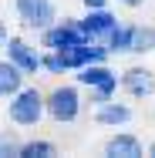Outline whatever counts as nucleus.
I'll list each match as a JSON object with an SVG mask.
<instances>
[{"label": "nucleus", "instance_id": "obj_1", "mask_svg": "<svg viewBox=\"0 0 155 158\" xmlns=\"http://www.w3.org/2000/svg\"><path fill=\"white\" fill-rule=\"evenodd\" d=\"M44 104H41V94L37 91H20L17 101H10V121L17 125H37Z\"/></svg>", "mask_w": 155, "mask_h": 158}, {"label": "nucleus", "instance_id": "obj_2", "mask_svg": "<svg viewBox=\"0 0 155 158\" xmlns=\"http://www.w3.org/2000/svg\"><path fill=\"white\" fill-rule=\"evenodd\" d=\"M17 10H20V17H24L27 27H47L54 20L51 0H17Z\"/></svg>", "mask_w": 155, "mask_h": 158}, {"label": "nucleus", "instance_id": "obj_3", "mask_svg": "<svg viewBox=\"0 0 155 158\" xmlns=\"http://www.w3.org/2000/svg\"><path fill=\"white\" fill-rule=\"evenodd\" d=\"M47 111H51L58 121H71V118L78 114V91H74V88H61V91H54L51 101H47Z\"/></svg>", "mask_w": 155, "mask_h": 158}, {"label": "nucleus", "instance_id": "obj_4", "mask_svg": "<svg viewBox=\"0 0 155 158\" xmlns=\"http://www.w3.org/2000/svg\"><path fill=\"white\" fill-rule=\"evenodd\" d=\"M88 40V34L81 31V24L78 27H58V31H47V37H44V44L47 47H54V51H61V47H74V44H84Z\"/></svg>", "mask_w": 155, "mask_h": 158}, {"label": "nucleus", "instance_id": "obj_5", "mask_svg": "<svg viewBox=\"0 0 155 158\" xmlns=\"http://www.w3.org/2000/svg\"><path fill=\"white\" fill-rule=\"evenodd\" d=\"M81 31L88 34V37H101V34H111V31H115V17H111L108 10H101V7H98V10H91V14H88V20L81 24Z\"/></svg>", "mask_w": 155, "mask_h": 158}, {"label": "nucleus", "instance_id": "obj_6", "mask_svg": "<svg viewBox=\"0 0 155 158\" xmlns=\"http://www.w3.org/2000/svg\"><path fill=\"white\" fill-rule=\"evenodd\" d=\"M125 88H128L131 94L145 98V94H152V91H155V77L149 74V71H142V67H131V71L125 74Z\"/></svg>", "mask_w": 155, "mask_h": 158}, {"label": "nucleus", "instance_id": "obj_7", "mask_svg": "<svg viewBox=\"0 0 155 158\" xmlns=\"http://www.w3.org/2000/svg\"><path fill=\"white\" fill-rule=\"evenodd\" d=\"M105 152H108L111 158H138V155H142V145H138L131 135H118V138L108 141Z\"/></svg>", "mask_w": 155, "mask_h": 158}, {"label": "nucleus", "instance_id": "obj_8", "mask_svg": "<svg viewBox=\"0 0 155 158\" xmlns=\"http://www.w3.org/2000/svg\"><path fill=\"white\" fill-rule=\"evenodd\" d=\"M7 51H10V61L17 64L20 71H37V67H41V57L27 51V44H24V40H10V47H7Z\"/></svg>", "mask_w": 155, "mask_h": 158}, {"label": "nucleus", "instance_id": "obj_9", "mask_svg": "<svg viewBox=\"0 0 155 158\" xmlns=\"http://www.w3.org/2000/svg\"><path fill=\"white\" fill-rule=\"evenodd\" d=\"M20 91V67L14 61H0V94H17Z\"/></svg>", "mask_w": 155, "mask_h": 158}, {"label": "nucleus", "instance_id": "obj_10", "mask_svg": "<svg viewBox=\"0 0 155 158\" xmlns=\"http://www.w3.org/2000/svg\"><path fill=\"white\" fill-rule=\"evenodd\" d=\"M78 81H81V84H94V88H101V84H108V81H115V77H111V71H108V67L84 64V71L78 74Z\"/></svg>", "mask_w": 155, "mask_h": 158}, {"label": "nucleus", "instance_id": "obj_11", "mask_svg": "<svg viewBox=\"0 0 155 158\" xmlns=\"http://www.w3.org/2000/svg\"><path fill=\"white\" fill-rule=\"evenodd\" d=\"M128 118H131V111L122 108V104H105V108L98 111V121H101V125H125Z\"/></svg>", "mask_w": 155, "mask_h": 158}, {"label": "nucleus", "instance_id": "obj_12", "mask_svg": "<svg viewBox=\"0 0 155 158\" xmlns=\"http://www.w3.org/2000/svg\"><path fill=\"white\" fill-rule=\"evenodd\" d=\"M152 47H155V31H145V27H135V31H131V47H128V51L145 54V51H152Z\"/></svg>", "mask_w": 155, "mask_h": 158}, {"label": "nucleus", "instance_id": "obj_13", "mask_svg": "<svg viewBox=\"0 0 155 158\" xmlns=\"http://www.w3.org/2000/svg\"><path fill=\"white\" fill-rule=\"evenodd\" d=\"M20 158H51L54 155V145L51 141H27V145H20Z\"/></svg>", "mask_w": 155, "mask_h": 158}, {"label": "nucleus", "instance_id": "obj_14", "mask_svg": "<svg viewBox=\"0 0 155 158\" xmlns=\"http://www.w3.org/2000/svg\"><path fill=\"white\" fill-rule=\"evenodd\" d=\"M108 37H111V47H108V51H128V47H131V31H128V27H125V31L115 27Z\"/></svg>", "mask_w": 155, "mask_h": 158}, {"label": "nucleus", "instance_id": "obj_15", "mask_svg": "<svg viewBox=\"0 0 155 158\" xmlns=\"http://www.w3.org/2000/svg\"><path fill=\"white\" fill-rule=\"evenodd\" d=\"M17 152H20V145L14 138H0V155H17Z\"/></svg>", "mask_w": 155, "mask_h": 158}, {"label": "nucleus", "instance_id": "obj_16", "mask_svg": "<svg viewBox=\"0 0 155 158\" xmlns=\"http://www.w3.org/2000/svg\"><path fill=\"white\" fill-rule=\"evenodd\" d=\"M84 7L88 10H98V7H105V0H84Z\"/></svg>", "mask_w": 155, "mask_h": 158}, {"label": "nucleus", "instance_id": "obj_17", "mask_svg": "<svg viewBox=\"0 0 155 158\" xmlns=\"http://www.w3.org/2000/svg\"><path fill=\"white\" fill-rule=\"evenodd\" d=\"M3 40H7V31H3V24H0V47H3Z\"/></svg>", "mask_w": 155, "mask_h": 158}, {"label": "nucleus", "instance_id": "obj_18", "mask_svg": "<svg viewBox=\"0 0 155 158\" xmlns=\"http://www.w3.org/2000/svg\"><path fill=\"white\" fill-rule=\"evenodd\" d=\"M122 3H128V7H138V3H142V0H122Z\"/></svg>", "mask_w": 155, "mask_h": 158}, {"label": "nucleus", "instance_id": "obj_19", "mask_svg": "<svg viewBox=\"0 0 155 158\" xmlns=\"http://www.w3.org/2000/svg\"><path fill=\"white\" fill-rule=\"evenodd\" d=\"M149 155H152V158H155V145H152V148H149Z\"/></svg>", "mask_w": 155, "mask_h": 158}]
</instances>
